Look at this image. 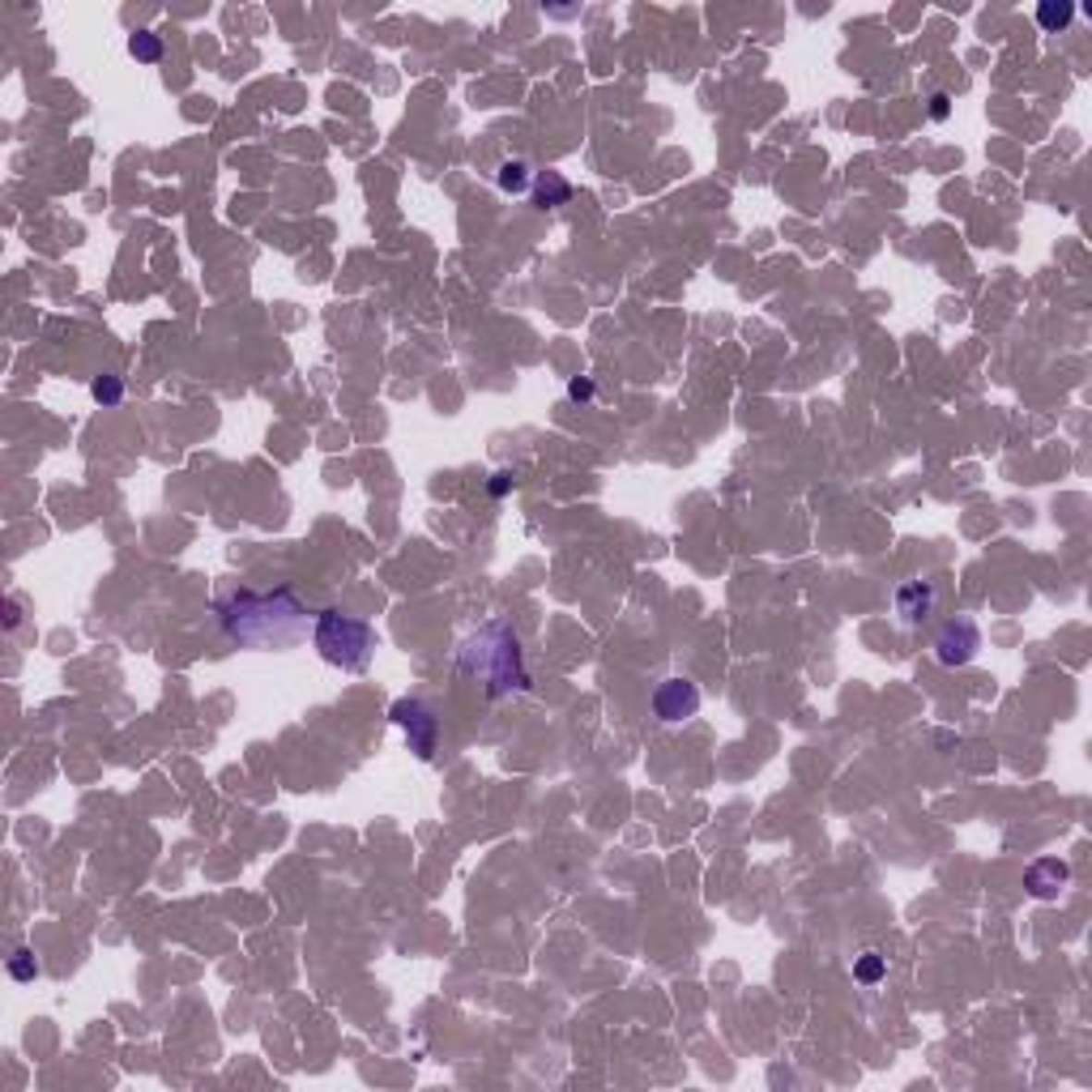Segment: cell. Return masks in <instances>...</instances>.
Returning <instances> with one entry per match:
<instances>
[{
  "mask_svg": "<svg viewBox=\"0 0 1092 1092\" xmlns=\"http://www.w3.org/2000/svg\"><path fill=\"white\" fill-rule=\"evenodd\" d=\"M496 179H499V188H504V192H525V188H530V166L521 163V158H508V163L499 166Z\"/></svg>",
  "mask_w": 1092,
  "mask_h": 1092,
  "instance_id": "7c38bea8",
  "label": "cell"
},
{
  "mask_svg": "<svg viewBox=\"0 0 1092 1092\" xmlns=\"http://www.w3.org/2000/svg\"><path fill=\"white\" fill-rule=\"evenodd\" d=\"M1067 879H1071V866L1062 858H1037L1025 871V888H1028V896H1037V901H1054V896L1067 888Z\"/></svg>",
  "mask_w": 1092,
  "mask_h": 1092,
  "instance_id": "52a82bcc",
  "label": "cell"
},
{
  "mask_svg": "<svg viewBox=\"0 0 1092 1092\" xmlns=\"http://www.w3.org/2000/svg\"><path fill=\"white\" fill-rule=\"evenodd\" d=\"M594 393H597V388H594V380H589V375H572V380H568V398H572V401H594Z\"/></svg>",
  "mask_w": 1092,
  "mask_h": 1092,
  "instance_id": "2e32d148",
  "label": "cell"
},
{
  "mask_svg": "<svg viewBox=\"0 0 1092 1092\" xmlns=\"http://www.w3.org/2000/svg\"><path fill=\"white\" fill-rule=\"evenodd\" d=\"M930 116H935V120H948V116H951V99L943 94V90H939V94H930Z\"/></svg>",
  "mask_w": 1092,
  "mask_h": 1092,
  "instance_id": "e0dca14e",
  "label": "cell"
},
{
  "mask_svg": "<svg viewBox=\"0 0 1092 1092\" xmlns=\"http://www.w3.org/2000/svg\"><path fill=\"white\" fill-rule=\"evenodd\" d=\"M534 201H538L542 210H559V205L572 201V184H568L559 171H538V176H534Z\"/></svg>",
  "mask_w": 1092,
  "mask_h": 1092,
  "instance_id": "9c48e42d",
  "label": "cell"
},
{
  "mask_svg": "<svg viewBox=\"0 0 1092 1092\" xmlns=\"http://www.w3.org/2000/svg\"><path fill=\"white\" fill-rule=\"evenodd\" d=\"M935 610V585L930 581H909V585L896 589V615L905 628H922Z\"/></svg>",
  "mask_w": 1092,
  "mask_h": 1092,
  "instance_id": "ba28073f",
  "label": "cell"
},
{
  "mask_svg": "<svg viewBox=\"0 0 1092 1092\" xmlns=\"http://www.w3.org/2000/svg\"><path fill=\"white\" fill-rule=\"evenodd\" d=\"M388 718L406 730V734H410V747L419 751L423 760H431V755H436V734H440V721L431 718V708H423L419 700H398V705L388 708Z\"/></svg>",
  "mask_w": 1092,
  "mask_h": 1092,
  "instance_id": "5b68a950",
  "label": "cell"
},
{
  "mask_svg": "<svg viewBox=\"0 0 1092 1092\" xmlns=\"http://www.w3.org/2000/svg\"><path fill=\"white\" fill-rule=\"evenodd\" d=\"M508 486H512V474H496V478H491V496H496V499L508 496Z\"/></svg>",
  "mask_w": 1092,
  "mask_h": 1092,
  "instance_id": "d6986e66",
  "label": "cell"
},
{
  "mask_svg": "<svg viewBox=\"0 0 1092 1092\" xmlns=\"http://www.w3.org/2000/svg\"><path fill=\"white\" fill-rule=\"evenodd\" d=\"M1071 18H1075V5H1071V0H1041V5H1037V26L1046 34L1067 31Z\"/></svg>",
  "mask_w": 1092,
  "mask_h": 1092,
  "instance_id": "30bf717a",
  "label": "cell"
},
{
  "mask_svg": "<svg viewBox=\"0 0 1092 1092\" xmlns=\"http://www.w3.org/2000/svg\"><path fill=\"white\" fill-rule=\"evenodd\" d=\"M977 649H982V632H977V623L973 619H951V623H943V632L935 636V657L939 666H969L973 657H977Z\"/></svg>",
  "mask_w": 1092,
  "mask_h": 1092,
  "instance_id": "277c9868",
  "label": "cell"
},
{
  "mask_svg": "<svg viewBox=\"0 0 1092 1092\" xmlns=\"http://www.w3.org/2000/svg\"><path fill=\"white\" fill-rule=\"evenodd\" d=\"M883 973H888V960L879 956V951H862L858 964H853V977H858L862 986H875L883 982Z\"/></svg>",
  "mask_w": 1092,
  "mask_h": 1092,
  "instance_id": "4fadbf2b",
  "label": "cell"
},
{
  "mask_svg": "<svg viewBox=\"0 0 1092 1092\" xmlns=\"http://www.w3.org/2000/svg\"><path fill=\"white\" fill-rule=\"evenodd\" d=\"M218 623L235 644H252V649H290L308 636V610L290 589L231 594L227 602H218Z\"/></svg>",
  "mask_w": 1092,
  "mask_h": 1092,
  "instance_id": "6da1fadb",
  "label": "cell"
},
{
  "mask_svg": "<svg viewBox=\"0 0 1092 1092\" xmlns=\"http://www.w3.org/2000/svg\"><path fill=\"white\" fill-rule=\"evenodd\" d=\"M129 55H133V60H141V65H158V60H163V39H158L154 31L129 34Z\"/></svg>",
  "mask_w": 1092,
  "mask_h": 1092,
  "instance_id": "8fae6325",
  "label": "cell"
},
{
  "mask_svg": "<svg viewBox=\"0 0 1092 1092\" xmlns=\"http://www.w3.org/2000/svg\"><path fill=\"white\" fill-rule=\"evenodd\" d=\"M457 662H461V674H470V679H478L486 687V695H512L530 687V674H525V662H521V640L504 619L478 628L461 644Z\"/></svg>",
  "mask_w": 1092,
  "mask_h": 1092,
  "instance_id": "7a4b0ae2",
  "label": "cell"
},
{
  "mask_svg": "<svg viewBox=\"0 0 1092 1092\" xmlns=\"http://www.w3.org/2000/svg\"><path fill=\"white\" fill-rule=\"evenodd\" d=\"M90 393H94V401H99V406H120V401H124V380H120V375H94Z\"/></svg>",
  "mask_w": 1092,
  "mask_h": 1092,
  "instance_id": "5bb4252c",
  "label": "cell"
},
{
  "mask_svg": "<svg viewBox=\"0 0 1092 1092\" xmlns=\"http://www.w3.org/2000/svg\"><path fill=\"white\" fill-rule=\"evenodd\" d=\"M320 657L329 666H342V670H363L375 653V628L359 615H346V610L329 607L316 615V628H312Z\"/></svg>",
  "mask_w": 1092,
  "mask_h": 1092,
  "instance_id": "3957f363",
  "label": "cell"
},
{
  "mask_svg": "<svg viewBox=\"0 0 1092 1092\" xmlns=\"http://www.w3.org/2000/svg\"><path fill=\"white\" fill-rule=\"evenodd\" d=\"M9 977H13V982H34V977H39V964H34V951L31 948H18L9 956Z\"/></svg>",
  "mask_w": 1092,
  "mask_h": 1092,
  "instance_id": "9a60e30c",
  "label": "cell"
},
{
  "mask_svg": "<svg viewBox=\"0 0 1092 1092\" xmlns=\"http://www.w3.org/2000/svg\"><path fill=\"white\" fill-rule=\"evenodd\" d=\"M653 713L657 721H687L700 713V687L687 683V679H662L657 692H653Z\"/></svg>",
  "mask_w": 1092,
  "mask_h": 1092,
  "instance_id": "8992f818",
  "label": "cell"
},
{
  "mask_svg": "<svg viewBox=\"0 0 1092 1092\" xmlns=\"http://www.w3.org/2000/svg\"><path fill=\"white\" fill-rule=\"evenodd\" d=\"M18 623H22V610H18V602H13V597H5V628L13 632Z\"/></svg>",
  "mask_w": 1092,
  "mask_h": 1092,
  "instance_id": "ac0fdd59",
  "label": "cell"
}]
</instances>
